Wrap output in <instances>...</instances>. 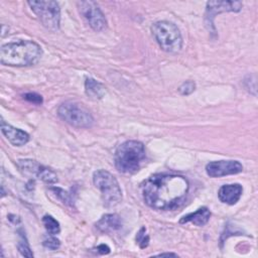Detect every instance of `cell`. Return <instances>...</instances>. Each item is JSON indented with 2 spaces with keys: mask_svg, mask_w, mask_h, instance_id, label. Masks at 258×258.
Wrapping results in <instances>:
<instances>
[{
  "mask_svg": "<svg viewBox=\"0 0 258 258\" xmlns=\"http://www.w3.org/2000/svg\"><path fill=\"white\" fill-rule=\"evenodd\" d=\"M189 188L184 176L157 173L148 177L141 185L142 197L147 206L155 210H174L185 201Z\"/></svg>",
  "mask_w": 258,
  "mask_h": 258,
  "instance_id": "cell-1",
  "label": "cell"
},
{
  "mask_svg": "<svg viewBox=\"0 0 258 258\" xmlns=\"http://www.w3.org/2000/svg\"><path fill=\"white\" fill-rule=\"evenodd\" d=\"M42 55L39 44L32 40H19L3 44L0 48V61L9 67H28L37 63Z\"/></svg>",
  "mask_w": 258,
  "mask_h": 258,
  "instance_id": "cell-2",
  "label": "cell"
},
{
  "mask_svg": "<svg viewBox=\"0 0 258 258\" xmlns=\"http://www.w3.org/2000/svg\"><path fill=\"white\" fill-rule=\"evenodd\" d=\"M145 158V148L142 142L127 140L120 144L114 155L115 166L122 173H134Z\"/></svg>",
  "mask_w": 258,
  "mask_h": 258,
  "instance_id": "cell-3",
  "label": "cell"
},
{
  "mask_svg": "<svg viewBox=\"0 0 258 258\" xmlns=\"http://www.w3.org/2000/svg\"><path fill=\"white\" fill-rule=\"evenodd\" d=\"M151 32L162 50L176 53L181 49L182 37L174 23L166 20L157 21L151 25Z\"/></svg>",
  "mask_w": 258,
  "mask_h": 258,
  "instance_id": "cell-4",
  "label": "cell"
},
{
  "mask_svg": "<svg viewBox=\"0 0 258 258\" xmlns=\"http://www.w3.org/2000/svg\"><path fill=\"white\" fill-rule=\"evenodd\" d=\"M93 182L100 190L103 204L107 208L117 206L122 200V190L116 177L105 169H98L93 173Z\"/></svg>",
  "mask_w": 258,
  "mask_h": 258,
  "instance_id": "cell-5",
  "label": "cell"
},
{
  "mask_svg": "<svg viewBox=\"0 0 258 258\" xmlns=\"http://www.w3.org/2000/svg\"><path fill=\"white\" fill-rule=\"evenodd\" d=\"M27 4L37 16L40 23L50 31H57L60 21V9L55 1H28Z\"/></svg>",
  "mask_w": 258,
  "mask_h": 258,
  "instance_id": "cell-6",
  "label": "cell"
},
{
  "mask_svg": "<svg viewBox=\"0 0 258 258\" xmlns=\"http://www.w3.org/2000/svg\"><path fill=\"white\" fill-rule=\"evenodd\" d=\"M57 115L68 124L76 128H90L94 123L91 113L74 102H64L57 108Z\"/></svg>",
  "mask_w": 258,
  "mask_h": 258,
  "instance_id": "cell-7",
  "label": "cell"
},
{
  "mask_svg": "<svg viewBox=\"0 0 258 258\" xmlns=\"http://www.w3.org/2000/svg\"><path fill=\"white\" fill-rule=\"evenodd\" d=\"M78 9L89 25L95 31H102L107 26V20L104 13L94 1H78Z\"/></svg>",
  "mask_w": 258,
  "mask_h": 258,
  "instance_id": "cell-8",
  "label": "cell"
},
{
  "mask_svg": "<svg viewBox=\"0 0 258 258\" xmlns=\"http://www.w3.org/2000/svg\"><path fill=\"white\" fill-rule=\"evenodd\" d=\"M243 170V165L238 160L211 161L206 165V172L210 177H221L237 174Z\"/></svg>",
  "mask_w": 258,
  "mask_h": 258,
  "instance_id": "cell-9",
  "label": "cell"
},
{
  "mask_svg": "<svg viewBox=\"0 0 258 258\" xmlns=\"http://www.w3.org/2000/svg\"><path fill=\"white\" fill-rule=\"evenodd\" d=\"M242 8L240 1H209L207 2L206 18L209 24H213V18L221 12H238Z\"/></svg>",
  "mask_w": 258,
  "mask_h": 258,
  "instance_id": "cell-10",
  "label": "cell"
},
{
  "mask_svg": "<svg viewBox=\"0 0 258 258\" xmlns=\"http://www.w3.org/2000/svg\"><path fill=\"white\" fill-rule=\"evenodd\" d=\"M1 132L14 146H22L29 141V135L25 131L13 127L3 120L1 121Z\"/></svg>",
  "mask_w": 258,
  "mask_h": 258,
  "instance_id": "cell-11",
  "label": "cell"
},
{
  "mask_svg": "<svg viewBox=\"0 0 258 258\" xmlns=\"http://www.w3.org/2000/svg\"><path fill=\"white\" fill-rule=\"evenodd\" d=\"M243 187L239 183L224 184L218 191L219 200L227 205H235L241 198Z\"/></svg>",
  "mask_w": 258,
  "mask_h": 258,
  "instance_id": "cell-12",
  "label": "cell"
},
{
  "mask_svg": "<svg viewBox=\"0 0 258 258\" xmlns=\"http://www.w3.org/2000/svg\"><path fill=\"white\" fill-rule=\"evenodd\" d=\"M211 217V212L207 207H202L198 209L196 212L189 213L185 216H183L180 220V224L184 223H192L196 226H204L206 225Z\"/></svg>",
  "mask_w": 258,
  "mask_h": 258,
  "instance_id": "cell-13",
  "label": "cell"
},
{
  "mask_svg": "<svg viewBox=\"0 0 258 258\" xmlns=\"http://www.w3.org/2000/svg\"><path fill=\"white\" fill-rule=\"evenodd\" d=\"M101 232L109 233L117 231L122 227L121 218L117 214H106L96 224Z\"/></svg>",
  "mask_w": 258,
  "mask_h": 258,
  "instance_id": "cell-14",
  "label": "cell"
},
{
  "mask_svg": "<svg viewBox=\"0 0 258 258\" xmlns=\"http://www.w3.org/2000/svg\"><path fill=\"white\" fill-rule=\"evenodd\" d=\"M85 92L92 100H100L104 97L106 90L105 87L92 78H87L85 81Z\"/></svg>",
  "mask_w": 258,
  "mask_h": 258,
  "instance_id": "cell-15",
  "label": "cell"
},
{
  "mask_svg": "<svg viewBox=\"0 0 258 258\" xmlns=\"http://www.w3.org/2000/svg\"><path fill=\"white\" fill-rule=\"evenodd\" d=\"M42 223L45 228V230L48 232L50 235H56L60 232V227L58 222L51 216L45 215L42 217Z\"/></svg>",
  "mask_w": 258,
  "mask_h": 258,
  "instance_id": "cell-16",
  "label": "cell"
},
{
  "mask_svg": "<svg viewBox=\"0 0 258 258\" xmlns=\"http://www.w3.org/2000/svg\"><path fill=\"white\" fill-rule=\"evenodd\" d=\"M17 248L22 256L29 257V258L33 257V253L29 247L25 234L22 232V230H19V241L17 243Z\"/></svg>",
  "mask_w": 258,
  "mask_h": 258,
  "instance_id": "cell-17",
  "label": "cell"
},
{
  "mask_svg": "<svg viewBox=\"0 0 258 258\" xmlns=\"http://www.w3.org/2000/svg\"><path fill=\"white\" fill-rule=\"evenodd\" d=\"M135 240H136V243L139 245V247L142 248V249L146 248L148 246V244H149V236L146 234V229L144 227H142L138 231V233H137V235L135 237Z\"/></svg>",
  "mask_w": 258,
  "mask_h": 258,
  "instance_id": "cell-18",
  "label": "cell"
},
{
  "mask_svg": "<svg viewBox=\"0 0 258 258\" xmlns=\"http://www.w3.org/2000/svg\"><path fill=\"white\" fill-rule=\"evenodd\" d=\"M50 190H51L63 204H66V205H73V201H72L70 195H69L67 191H64L63 189H61V188H59V187H51Z\"/></svg>",
  "mask_w": 258,
  "mask_h": 258,
  "instance_id": "cell-19",
  "label": "cell"
},
{
  "mask_svg": "<svg viewBox=\"0 0 258 258\" xmlns=\"http://www.w3.org/2000/svg\"><path fill=\"white\" fill-rule=\"evenodd\" d=\"M196 90V83L192 81H186L178 87V92L182 96L190 95Z\"/></svg>",
  "mask_w": 258,
  "mask_h": 258,
  "instance_id": "cell-20",
  "label": "cell"
},
{
  "mask_svg": "<svg viewBox=\"0 0 258 258\" xmlns=\"http://www.w3.org/2000/svg\"><path fill=\"white\" fill-rule=\"evenodd\" d=\"M42 245L45 248L49 249V250H56V249L59 248L60 242H59V240L57 238H55V237H53V235H51V237L46 238V239L43 240Z\"/></svg>",
  "mask_w": 258,
  "mask_h": 258,
  "instance_id": "cell-21",
  "label": "cell"
},
{
  "mask_svg": "<svg viewBox=\"0 0 258 258\" xmlns=\"http://www.w3.org/2000/svg\"><path fill=\"white\" fill-rule=\"evenodd\" d=\"M23 98L29 102V103H32V104H35V105H40L42 104L43 100H42V97L36 93H26Z\"/></svg>",
  "mask_w": 258,
  "mask_h": 258,
  "instance_id": "cell-22",
  "label": "cell"
},
{
  "mask_svg": "<svg viewBox=\"0 0 258 258\" xmlns=\"http://www.w3.org/2000/svg\"><path fill=\"white\" fill-rule=\"evenodd\" d=\"M97 251L100 253V254H108L110 252V248L105 245V244H101L97 247Z\"/></svg>",
  "mask_w": 258,
  "mask_h": 258,
  "instance_id": "cell-23",
  "label": "cell"
},
{
  "mask_svg": "<svg viewBox=\"0 0 258 258\" xmlns=\"http://www.w3.org/2000/svg\"><path fill=\"white\" fill-rule=\"evenodd\" d=\"M155 256H159V257H163V256H173V257H176L177 254H175V253H159V254H156Z\"/></svg>",
  "mask_w": 258,
  "mask_h": 258,
  "instance_id": "cell-24",
  "label": "cell"
}]
</instances>
